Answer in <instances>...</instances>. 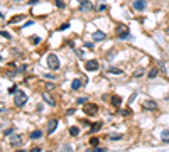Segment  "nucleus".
Wrapping results in <instances>:
<instances>
[{
  "label": "nucleus",
  "mask_w": 169,
  "mask_h": 152,
  "mask_svg": "<svg viewBox=\"0 0 169 152\" xmlns=\"http://www.w3.org/2000/svg\"><path fill=\"white\" fill-rule=\"evenodd\" d=\"M14 103H15V107H24L27 103V95L24 91L14 93Z\"/></svg>",
  "instance_id": "f257e3e1"
},
{
  "label": "nucleus",
  "mask_w": 169,
  "mask_h": 152,
  "mask_svg": "<svg viewBox=\"0 0 169 152\" xmlns=\"http://www.w3.org/2000/svg\"><path fill=\"white\" fill-rule=\"evenodd\" d=\"M83 112L88 117H95L96 113H98V105H95V103H85L83 105Z\"/></svg>",
  "instance_id": "f03ea898"
},
{
  "label": "nucleus",
  "mask_w": 169,
  "mask_h": 152,
  "mask_svg": "<svg viewBox=\"0 0 169 152\" xmlns=\"http://www.w3.org/2000/svg\"><path fill=\"white\" fill-rule=\"evenodd\" d=\"M48 64H49V68H51V69L57 71V69H59V66H61L59 57H57L56 54H49V56H48Z\"/></svg>",
  "instance_id": "7ed1b4c3"
},
{
  "label": "nucleus",
  "mask_w": 169,
  "mask_h": 152,
  "mask_svg": "<svg viewBox=\"0 0 169 152\" xmlns=\"http://www.w3.org/2000/svg\"><path fill=\"white\" fill-rule=\"evenodd\" d=\"M98 68H100V63H98L96 59H88V61L85 63V69H86V71H96Z\"/></svg>",
  "instance_id": "20e7f679"
},
{
  "label": "nucleus",
  "mask_w": 169,
  "mask_h": 152,
  "mask_svg": "<svg viewBox=\"0 0 169 152\" xmlns=\"http://www.w3.org/2000/svg\"><path fill=\"white\" fill-rule=\"evenodd\" d=\"M80 9H81V12H90V10L95 9V5H91L90 0H81L80 2Z\"/></svg>",
  "instance_id": "39448f33"
},
{
  "label": "nucleus",
  "mask_w": 169,
  "mask_h": 152,
  "mask_svg": "<svg viewBox=\"0 0 169 152\" xmlns=\"http://www.w3.org/2000/svg\"><path fill=\"white\" fill-rule=\"evenodd\" d=\"M145 0H135L134 3H132V9L137 10V12H142V10H145Z\"/></svg>",
  "instance_id": "423d86ee"
},
{
  "label": "nucleus",
  "mask_w": 169,
  "mask_h": 152,
  "mask_svg": "<svg viewBox=\"0 0 169 152\" xmlns=\"http://www.w3.org/2000/svg\"><path fill=\"white\" fill-rule=\"evenodd\" d=\"M10 144H12L14 147H20L24 144V140H22V137H20V135H12V137H10Z\"/></svg>",
  "instance_id": "0eeeda50"
},
{
  "label": "nucleus",
  "mask_w": 169,
  "mask_h": 152,
  "mask_svg": "<svg viewBox=\"0 0 169 152\" xmlns=\"http://www.w3.org/2000/svg\"><path fill=\"white\" fill-rule=\"evenodd\" d=\"M105 37H107V34H105V32H102V31H96V32H93V41H95V42L105 41Z\"/></svg>",
  "instance_id": "6e6552de"
},
{
  "label": "nucleus",
  "mask_w": 169,
  "mask_h": 152,
  "mask_svg": "<svg viewBox=\"0 0 169 152\" xmlns=\"http://www.w3.org/2000/svg\"><path fill=\"white\" fill-rule=\"evenodd\" d=\"M118 37H120V39H129V37H130L129 29L125 27V25H124V27H118Z\"/></svg>",
  "instance_id": "1a4fd4ad"
},
{
  "label": "nucleus",
  "mask_w": 169,
  "mask_h": 152,
  "mask_svg": "<svg viewBox=\"0 0 169 152\" xmlns=\"http://www.w3.org/2000/svg\"><path fill=\"white\" fill-rule=\"evenodd\" d=\"M57 124H59V122H57L56 118H54V120H51V122H49V125H48V133H49V135H51V133H53V132H54V130L57 128Z\"/></svg>",
  "instance_id": "9d476101"
},
{
  "label": "nucleus",
  "mask_w": 169,
  "mask_h": 152,
  "mask_svg": "<svg viewBox=\"0 0 169 152\" xmlns=\"http://www.w3.org/2000/svg\"><path fill=\"white\" fill-rule=\"evenodd\" d=\"M144 107L149 108V110H157V103H156L154 100H147L145 103H144Z\"/></svg>",
  "instance_id": "9b49d317"
},
{
  "label": "nucleus",
  "mask_w": 169,
  "mask_h": 152,
  "mask_svg": "<svg viewBox=\"0 0 169 152\" xmlns=\"http://www.w3.org/2000/svg\"><path fill=\"white\" fill-rule=\"evenodd\" d=\"M110 103H112L113 107H120V105H122V98H120L118 95H113L112 100H110Z\"/></svg>",
  "instance_id": "f8f14e48"
},
{
  "label": "nucleus",
  "mask_w": 169,
  "mask_h": 152,
  "mask_svg": "<svg viewBox=\"0 0 169 152\" xmlns=\"http://www.w3.org/2000/svg\"><path fill=\"white\" fill-rule=\"evenodd\" d=\"M42 100H44V101H46V103H48V105H49V107H54V100H53V98H51V96H49V95H48V93H42Z\"/></svg>",
  "instance_id": "ddd939ff"
},
{
  "label": "nucleus",
  "mask_w": 169,
  "mask_h": 152,
  "mask_svg": "<svg viewBox=\"0 0 169 152\" xmlns=\"http://www.w3.org/2000/svg\"><path fill=\"white\" fill-rule=\"evenodd\" d=\"M22 19H26V15H14L12 19L7 20V22H9V24H17V22H20Z\"/></svg>",
  "instance_id": "4468645a"
},
{
  "label": "nucleus",
  "mask_w": 169,
  "mask_h": 152,
  "mask_svg": "<svg viewBox=\"0 0 169 152\" xmlns=\"http://www.w3.org/2000/svg\"><path fill=\"white\" fill-rule=\"evenodd\" d=\"M71 88H73V90H80L81 88V79L80 78H74L73 83H71Z\"/></svg>",
  "instance_id": "2eb2a0df"
},
{
  "label": "nucleus",
  "mask_w": 169,
  "mask_h": 152,
  "mask_svg": "<svg viewBox=\"0 0 169 152\" xmlns=\"http://www.w3.org/2000/svg\"><path fill=\"white\" fill-rule=\"evenodd\" d=\"M144 73H145V69H144V68H137V69L132 73V76H134V78H141V76H144Z\"/></svg>",
  "instance_id": "dca6fc26"
},
{
  "label": "nucleus",
  "mask_w": 169,
  "mask_h": 152,
  "mask_svg": "<svg viewBox=\"0 0 169 152\" xmlns=\"http://www.w3.org/2000/svg\"><path fill=\"white\" fill-rule=\"evenodd\" d=\"M161 139H162L164 144H169V130H162L161 132Z\"/></svg>",
  "instance_id": "f3484780"
},
{
  "label": "nucleus",
  "mask_w": 169,
  "mask_h": 152,
  "mask_svg": "<svg viewBox=\"0 0 169 152\" xmlns=\"http://www.w3.org/2000/svg\"><path fill=\"white\" fill-rule=\"evenodd\" d=\"M107 73H112V74H122V69H118V68H113V66H108V68H107Z\"/></svg>",
  "instance_id": "a211bd4d"
},
{
  "label": "nucleus",
  "mask_w": 169,
  "mask_h": 152,
  "mask_svg": "<svg viewBox=\"0 0 169 152\" xmlns=\"http://www.w3.org/2000/svg\"><path fill=\"white\" fill-rule=\"evenodd\" d=\"M29 137H31L32 140H34V139H41L42 132H41V130H34V132H31V135H29Z\"/></svg>",
  "instance_id": "6ab92c4d"
},
{
  "label": "nucleus",
  "mask_w": 169,
  "mask_h": 152,
  "mask_svg": "<svg viewBox=\"0 0 169 152\" xmlns=\"http://www.w3.org/2000/svg\"><path fill=\"white\" fill-rule=\"evenodd\" d=\"M29 41H31V42H32V44H34V46L41 44V37H39V36H31V39H29Z\"/></svg>",
  "instance_id": "aec40b11"
},
{
  "label": "nucleus",
  "mask_w": 169,
  "mask_h": 152,
  "mask_svg": "<svg viewBox=\"0 0 169 152\" xmlns=\"http://www.w3.org/2000/svg\"><path fill=\"white\" fill-rule=\"evenodd\" d=\"M100 128H102V122H98V124H93L91 128H90V132H91V133H93V132H98Z\"/></svg>",
  "instance_id": "412c9836"
},
{
  "label": "nucleus",
  "mask_w": 169,
  "mask_h": 152,
  "mask_svg": "<svg viewBox=\"0 0 169 152\" xmlns=\"http://www.w3.org/2000/svg\"><path fill=\"white\" fill-rule=\"evenodd\" d=\"M69 133H71V135H73V137H76L78 135V133H80V128H78V127H69Z\"/></svg>",
  "instance_id": "4be33fe9"
},
{
  "label": "nucleus",
  "mask_w": 169,
  "mask_h": 152,
  "mask_svg": "<svg viewBox=\"0 0 169 152\" xmlns=\"http://www.w3.org/2000/svg\"><path fill=\"white\" fill-rule=\"evenodd\" d=\"M98 144H100V139H96V137H91V139H90V145L91 147H98Z\"/></svg>",
  "instance_id": "5701e85b"
},
{
  "label": "nucleus",
  "mask_w": 169,
  "mask_h": 152,
  "mask_svg": "<svg viewBox=\"0 0 169 152\" xmlns=\"http://www.w3.org/2000/svg\"><path fill=\"white\" fill-rule=\"evenodd\" d=\"M108 139L110 140H122V133H110Z\"/></svg>",
  "instance_id": "b1692460"
},
{
  "label": "nucleus",
  "mask_w": 169,
  "mask_h": 152,
  "mask_svg": "<svg viewBox=\"0 0 169 152\" xmlns=\"http://www.w3.org/2000/svg\"><path fill=\"white\" fill-rule=\"evenodd\" d=\"M157 74H159V71H157V69H156V68H154V69H150V71H149V73H147V76H149V78H150V79H152V78H156V76H157Z\"/></svg>",
  "instance_id": "393cba45"
},
{
  "label": "nucleus",
  "mask_w": 169,
  "mask_h": 152,
  "mask_svg": "<svg viewBox=\"0 0 169 152\" xmlns=\"http://www.w3.org/2000/svg\"><path fill=\"white\" fill-rule=\"evenodd\" d=\"M118 113L124 115V117H129V115H130L132 112H130V108H124V110H118Z\"/></svg>",
  "instance_id": "a878e982"
},
{
  "label": "nucleus",
  "mask_w": 169,
  "mask_h": 152,
  "mask_svg": "<svg viewBox=\"0 0 169 152\" xmlns=\"http://www.w3.org/2000/svg\"><path fill=\"white\" fill-rule=\"evenodd\" d=\"M54 3H56V7H57V9H64V7H66L63 0H54Z\"/></svg>",
  "instance_id": "bb28decb"
},
{
  "label": "nucleus",
  "mask_w": 169,
  "mask_h": 152,
  "mask_svg": "<svg viewBox=\"0 0 169 152\" xmlns=\"http://www.w3.org/2000/svg\"><path fill=\"white\" fill-rule=\"evenodd\" d=\"M86 103V98L85 96H80V98H76V105H85Z\"/></svg>",
  "instance_id": "cd10ccee"
},
{
  "label": "nucleus",
  "mask_w": 169,
  "mask_h": 152,
  "mask_svg": "<svg viewBox=\"0 0 169 152\" xmlns=\"http://www.w3.org/2000/svg\"><path fill=\"white\" fill-rule=\"evenodd\" d=\"M61 152H73V149H71V145H63L61 147Z\"/></svg>",
  "instance_id": "c85d7f7f"
},
{
  "label": "nucleus",
  "mask_w": 169,
  "mask_h": 152,
  "mask_svg": "<svg viewBox=\"0 0 169 152\" xmlns=\"http://www.w3.org/2000/svg\"><path fill=\"white\" fill-rule=\"evenodd\" d=\"M0 36H2V37H5V39H10V37H12V36H10L7 31H0Z\"/></svg>",
  "instance_id": "c756f323"
},
{
  "label": "nucleus",
  "mask_w": 169,
  "mask_h": 152,
  "mask_svg": "<svg viewBox=\"0 0 169 152\" xmlns=\"http://www.w3.org/2000/svg\"><path fill=\"white\" fill-rule=\"evenodd\" d=\"M17 91H19V90H17V86H15V85L9 88V93H10V95H14V93H17Z\"/></svg>",
  "instance_id": "7c9ffc66"
},
{
  "label": "nucleus",
  "mask_w": 169,
  "mask_h": 152,
  "mask_svg": "<svg viewBox=\"0 0 169 152\" xmlns=\"http://www.w3.org/2000/svg\"><path fill=\"white\" fill-rule=\"evenodd\" d=\"M44 78H48V79H56V74H53V73H46Z\"/></svg>",
  "instance_id": "2f4dec72"
},
{
  "label": "nucleus",
  "mask_w": 169,
  "mask_h": 152,
  "mask_svg": "<svg viewBox=\"0 0 169 152\" xmlns=\"http://www.w3.org/2000/svg\"><path fill=\"white\" fill-rule=\"evenodd\" d=\"M51 90H54V85H53V83H48V85H46V91H51Z\"/></svg>",
  "instance_id": "473e14b6"
},
{
  "label": "nucleus",
  "mask_w": 169,
  "mask_h": 152,
  "mask_svg": "<svg viewBox=\"0 0 169 152\" xmlns=\"http://www.w3.org/2000/svg\"><path fill=\"white\" fill-rule=\"evenodd\" d=\"M98 10H100V12H103V10H107V5H105V3H102V5H98Z\"/></svg>",
  "instance_id": "72a5a7b5"
},
{
  "label": "nucleus",
  "mask_w": 169,
  "mask_h": 152,
  "mask_svg": "<svg viewBox=\"0 0 169 152\" xmlns=\"http://www.w3.org/2000/svg\"><path fill=\"white\" fill-rule=\"evenodd\" d=\"M86 48H88V49H93V48H95V44H93V42H86Z\"/></svg>",
  "instance_id": "f704fd0d"
},
{
  "label": "nucleus",
  "mask_w": 169,
  "mask_h": 152,
  "mask_svg": "<svg viewBox=\"0 0 169 152\" xmlns=\"http://www.w3.org/2000/svg\"><path fill=\"white\" fill-rule=\"evenodd\" d=\"M66 115H69V117H71V115H74V108H69V110L66 112Z\"/></svg>",
  "instance_id": "c9c22d12"
},
{
  "label": "nucleus",
  "mask_w": 169,
  "mask_h": 152,
  "mask_svg": "<svg viewBox=\"0 0 169 152\" xmlns=\"http://www.w3.org/2000/svg\"><path fill=\"white\" fill-rule=\"evenodd\" d=\"M93 152H105V149H102V147H95Z\"/></svg>",
  "instance_id": "e433bc0d"
},
{
  "label": "nucleus",
  "mask_w": 169,
  "mask_h": 152,
  "mask_svg": "<svg viewBox=\"0 0 169 152\" xmlns=\"http://www.w3.org/2000/svg\"><path fill=\"white\" fill-rule=\"evenodd\" d=\"M26 69H27V66H20L19 68V73H26Z\"/></svg>",
  "instance_id": "4c0bfd02"
},
{
  "label": "nucleus",
  "mask_w": 169,
  "mask_h": 152,
  "mask_svg": "<svg viewBox=\"0 0 169 152\" xmlns=\"http://www.w3.org/2000/svg\"><path fill=\"white\" fill-rule=\"evenodd\" d=\"M12 132H14V128H7V130H5V135H10Z\"/></svg>",
  "instance_id": "58836bf2"
},
{
  "label": "nucleus",
  "mask_w": 169,
  "mask_h": 152,
  "mask_svg": "<svg viewBox=\"0 0 169 152\" xmlns=\"http://www.w3.org/2000/svg\"><path fill=\"white\" fill-rule=\"evenodd\" d=\"M31 152H41V149H39V147H32Z\"/></svg>",
  "instance_id": "ea45409f"
},
{
  "label": "nucleus",
  "mask_w": 169,
  "mask_h": 152,
  "mask_svg": "<svg viewBox=\"0 0 169 152\" xmlns=\"http://www.w3.org/2000/svg\"><path fill=\"white\" fill-rule=\"evenodd\" d=\"M68 27H69V24H63V25H61L59 29H61V31H63V29H68Z\"/></svg>",
  "instance_id": "a19ab883"
},
{
  "label": "nucleus",
  "mask_w": 169,
  "mask_h": 152,
  "mask_svg": "<svg viewBox=\"0 0 169 152\" xmlns=\"http://www.w3.org/2000/svg\"><path fill=\"white\" fill-rule=\"evenodd\" d=\"M68 46H69L71 49H74V42H73V41H69V42H68Z\"/></svg>",
  "instance_id": "79ce46f5"
},
{
  "label": "nucleus",
  "mask_w": 169,
  "mask_h": 152,
  "mask_svg": "<svg viewBox=\"0 0 169 152\" xmlns=\"http://www.w3.org/2000/svg\"><path fill=\"white\" fill-rule=\"evenodd\" d=\"M85 152H93V149H91V150H85Z\"/></svg>",
  "instance_id": "37998d69"
},
{
  "label": "nucleus",
  "mask_w": 169,
  "mask_h": 152,
  "mask_svg": "<svg viewBox=\"0 0 169 152\" xmlns=\"http://www.w3.org/2000/svg\"><path fill=\"white\" fill-rule=\"evenodd\" d=\"M17 152H24V150H20V149H19V150H17Z\"/></svg>",
  "instance_id": "c03bdc74"
},
{
  "label": "nucleus",
  "mask_w": 169,
  "mask_h": 152,
  "mask_svg": "<svg viewBox=\"0 0 169 152\" xmlns=\"http://www.w3.org/2000/svg\"><path fill=\"white\" fill-rule=\"evenodd\" d=\"M48 152H53V150H48Z\"/></svg>",
  "instance_id": "a18cd8bd"
},
{
  "label": "nucleus",
  "mask_w": 169,
  "mask_h": 152,
  "mask_svg": "<svg viewBox=\"0 0 169 152\" xmlns=\"http://www.w3.org/2000/svg\"><path fill=\"white\" fill-rule=\"evenodd\" d=\"M167 100H169V96H167Z\"/></svg>",
  "instance_id": "49530a36"
},
{
  "label": "nucleus",
  "mask_w": 169,
  "mask_h": 152,
  "mask_svg": "<svg viewBox=\"0 0 169 152\" xmlns=\"http://www.w3.org/2000/svg\"><path fill=\"white\" fill-rule=\"evenodd\" d=\"M0 59H2V57H0Z\"/></svg>",
  "instance_id": "de8ad7c7"
},
{
  "label": "nucleus",
  "mask_w": 169,
  "mask_h": 152,
  "mask_svg": "<svg viewBox=\"0 0 169 152\" xmlns=\"http://www.w3.org/2000/svg\"><path fill=\"white\" fill-rule=\"evenodd\" d=\"M80 2H81V0H80Z\"/></svg>",
  "instance_id": "09e8293b"
}]
</instances>
